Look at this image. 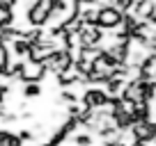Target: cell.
Returning <instances> with one entry per match:
<instances>
[{"label": "cell", "instance_id": "obj_1", "mask_svg": "<svg viewBox=\"0 0 156 146\" xmlns=\"http://www.w3.org/2000/svg\"><path fill=\"white\" fill-rule=\"evenodd\" d=\"M51 12H53V0H34L32 5L28 7L25 18L30 21L32 28H46Z\"/></svg>", "mask_w": 156, "mask_h": 146}, {"label": "cell", "instance_id": "obj_2", "mask_svg": "<svg viewBox=\"0 0 156 146\" xmlns=\"http://www.w3.org/2000/svg\"><path fill=\"white\" fill-rule=\"evenodd\" d=\"M21 80L23 82H41V80L46 78V66L44 62H37V59L28 57L21 62Z\"/></svg>", "mask_w": 156, "mask_h": 146}, {"label": "cell", "instance_id": "obj_3", "mask_svg": "<svg viewBox=\"0 0 156 146\" xmlns=\"http://www.w3.org/2000/svg\"><path fill=\"white\" fill-rule=\"evenodd\" d=\"M122 21H124V12L119 9V7H115V5H103L101 9H99L97 23L101 25L103 30H115V28H119V25H122Z\"/></svg>", "mask_w": 156, "mask_h": 146}, {"label": "cell", "instance_id": "obj_4", "mask_svg": "<svg viewBox=\"0 0 156 146\" xmlns=\"http://www.w3.org/2000/svg\"><path fill=\"white\" fill-rule=\"evenodd\" d=\"M73 64L71 55H69V50H55L51 57L44 59V66H46V73H53V75H60V73L64 71V68H69Z\"/></svg>", "mask_w": 156, "mask_h": 146}, {"label": "cell", "instance_id": "obj_5", "mask_svg": "<svg viewBox=\"0 0 156 146\" xmlns=\"http://www.w3.org/2000/svg\"><path fill=\"white\" fill-rule=\"evenodd\" d=\"M21 94H23L25 101L39 98V96H41V82H23V87H21Z\"/></svg>", "mask_w": 156, "mask_h": 146}, {"label": "cell", "instance_id": "obj_6", "mask_svg": "<svg viewBox=\"0 0 156 146\" xmlns=\"http://www.w3.org/2000/svg\"><path fill=\"white\" fill-rule=\"evenodd\" d=\"M7 62H9V50H7V46L2 44L0 46V71H5Z\"/></svg>", "mask_w": 156, "mask_h": 146}, {"label": "cell", "instance_id": "obj_7", "mask_svg": "<svg viewBox=\"0 0 156 146\" xmlns=\"http://www.w3.org/2000/svg\"><path fill=\"white\" fill-rule=\"evenodd\" d=\"M19 5V0H0V9H14Z\"/></svg>", "mask_w": 156, "mask_h": 146}, {"label": "cell", "instance_id": "obj_8", "mask_svg": "<svg viewBox=\"0 0 156 146\" xmlns=\"http://www.w3.org/2000/svg\"><path fill=\"white\" fill-rule=\"evenodd\" d=\"M5 98H7V89H0V105L5 103Z\"/></svg>", "mask_w": 156, "mask_h": 146}, {"label": "cell", "instance_id": "obj_9", "mask_svg": "<svg viewBox=\"0 0 156 146\" xmlns=\"http://www.w3.org/2000/svg\"><path fill=\"white\" fill-rule=\"evenodd\" d=\"M25 146H34V144H25Z\"/></svg>", "mask_w": 156, "mask_h": 146}]
</instances>
